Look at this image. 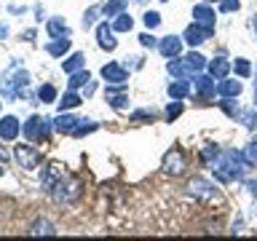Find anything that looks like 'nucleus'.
Masks as SVG:
<instances>
[{
    "instance_id": "1",
    "label": "nucleus",
    "mask_w": 257,
    "mask_h": 241,
    "mask_svg": "<svg viewBox=\"0 0 257 241\" xmlns=\"http://www.w3.org/2000/svg\"><path fill=\"white\" fill-rule=\"evenodd\" d=\"M212 169H214V177L220 182H233V180H244L249 164L244 161V153L222 150V153H217V158L212 161Z\"/></svg>"
},
{
    "instance_id": "2",
    "label": "nucleus",
    "mask_w": 257,
    "mask_h": 241,
    "mask_svg": "<svg viewBox=\"0 0 257 241\" xmlns=\"http://www.w3.org/2000/svg\"><path fill=\"white\" fill-rule=\"evenodd\" d=\"M51 196H54L56 204H72V201L80 196V180L75 174L64 172V177L51 188Z\"/></svg>"
},
{
    "instance_id": "3",
    "label": "nucleus",
    "mask_w": 257,
    "mask_h": 241,
    "mask_svg": "<svg viewBox=\"0 0 257 241\" xmlns=\"http://www.w3.org/2000/svg\"><path fill=\"white\" fill-rule=\"evenodd\" d=\"M51 129H54V120L32 115L27 124L22 126V132H24V137H27L30 142H40V140H48V132H51Z\"/></svg>"
},
{
    "instance_id": "4",
    "label": "nucleus",
    "mask_w": 257,
    "mask_h": 241,
    "mask_svg": "<svg viewBox=\"0 0 257 241\" xmlns=\"http://www.w3.org/2000/svg\"><path fill=\"white\" fill-rule=\"evenodd\" d=\"M164 172L166 174H172V177H180V174H185V169H188V156L180 150V148H172L164 156Z\"/></svg>"
},
{
    "instance_id": "5",
    "label": "nucleus",
    "mask_w": 257,
    "mask_h": 241,
    "mask_svg": "<svg viewBox=\"0 0 257 241\" xmlns=\"http://www.w3.org/2000/svg\"><path fill=\"white\" fill-rule=\"evenodd\" d=\"M16 158H19V164L24 169H38L40 161H43V156L35 148H30V145H16Z\"/></svg>"
},
{
    "instance_id": "6",
    "label": "nucleus",
    "mask_w": 257,
    "mask_h": 241,
    "mask_svg": "<svg viewBox=\"0 0 257 241\" xmlns=\"http://www.w3.org/2000/svg\"><path fill=\"white\" fill-rule=\"evenodd\" d=\"M188 190H190V196H196V198H214L217 196V188L209 180H204V177H193L188 182Z\"/></svg>"
},
{
    "instance_id": "7",
    "label": "nucleus",
    "mask_w": 257,
    "mask_h": 241,
    "mask_svg": "<svg viewBox=\"0 0 257 241\" xmlns=\"http://www.w3.org/2000/svg\"><path fill=\"white\" fill-rule=\"evenodd\" d=\"M102 78L107 80V83H126L128 80V72L123 64H118V62H107L102 67Z\"/></svg>"
},
{
    "instance_id": "8",
    "label": "nucleus",
    "mask_w": 257,
    "mask_h": 241,
    "mask_svg": "<svg viewBox=\"0 0 257 241\" xmlns=\"http://www.w3.org/2000/svg\"><path fill=\"white\" fill-rule=\"evenodd\" d=\"M112 30L107 22H102L99 27H96V43H99V48H104V51H115V46H118V40L112 38Z\"/></svg>"
},
{
    "instance_id": "9",
    "label": "nucleus",
    "mask_w": 257,
    "mask_h": 241,
    "mask_svg": "<svg viewBox=\"0 0 257 241\" xmlns=\"http://www.w3.org/2000/svg\"><path fill=\"white\" fill-rule=\"evenodd\" d=\"M212 32H214V30H206V27H201V24L193 22L190 27L185 30L182 38H185V43H190V46H201L206 38H212Z\"/></svg>"
},
{
    "instance_id": "10",
    "label": "nucleus",
    "mask_w": 257,
    "mask_h": 241,
    "mask_svg": "<svg viewBox=\"0 0 257 241\" xmlns=\"http://www.w3.org/2000/svg\"><path fill=\"white\" fill-rule=\"evenodd\" d=\"M193 22L201 24V27L206 30H214V8H209L206 3H201L193 8Z\"/></svg>"
},
{
    "instance_id": "11",
    "label": "nucleus",
    "mask_w": 257,
    "mask_h": 241,
    "mask_svg": "<svg viewBox=\"0 0 257 241\" xmlns=\"http://www.w3.org/2000/svg\"><path fill=\"white\" fill-rule=\"evenodd\" d=\"M158 51L166 56V59H174V56H180V51H182V38H177V35H169V38H164L158 43Z\"/></svg>"
},
{
    "instance_id": "12",
    "label": "nucleus",
    "mask_w": 257,
    "mask_h": 241,
    "mask_svg": "<svg viewBox=\"0 0 257 241\" xmlns=\"http://www.w3.org/2000/svg\"><path fill=\"white\" fill-rule=\"evenodd\" d=\"M78 124H80V120H78L75 115H70L67 110H64L62 115H56V118H54V132H59V134H72Z\"/></svg>"
},
{
    "instance_id": "13",
    "label": "nucleus",
    "mask_w": 257,
    "mask_h": 241,
    "mask_svg": "<svg viewBox=\"0 0 257 241\" xmlns=\"http://www.w3.org/2000/svg\"><path fill=\"white\" fill-rule=\"evenodd\" d=\"M214 80H217V78H212V75H198V72H196V78H193V86L198 88V94L204 96V99H209V96L217 94Z\"/></svg>"
},
{
    "instance_id": "14",
    "label": "nucleus",
    "mask_w": 257,
    "mask_h": 241,
    "mask_svg": "<svg viewBox=\"0 0 257 241\" xmlns=\"http://www.w3.org/2000/svg\"><path fill=\"white\" fill-rule=\"evenodd\" d=\"M19 137V120H16L14 115H6V118H0V140H6V142H11Z\"/></svg>"
},
{
    "instance_id": "15",
    "label": "nucleus",
    "mask_w": 257,
    "mask_h": 241,
    "mask_svg": "<svg viewBox=\"0 0 257 241\" xmlns=\"http://www.w3.org/2000/svg\"><path fill=\"white\" fill-rule=\"evenodd\" d=\"M62 177H64V169L59 164H51V166H46V174H43V180H40V185H43L46 190H51Z\"/></svg>"
},
{
    "instance_id": "16",
    "label": "nucleus",
    "mask_w": 257,
    "mask_h": 241,
    "mask_svg": "<svg viewBox=\"0 0 257 241\" xmlns=\"http://www.w3.org/2000/svg\"><path fill=\"white\" fill-rule=\"evenodd\" d=\"M241 91H244V86H241V80H228V78H222L220 83H217V94L220 96H238Z\"/></svg>"
},
{
    "instance_id": "17",
    "label": "nucleus",
    "mask_w": 257,
    "mask_h": 241,
    "mask_svg": "<svg viewBox=\"0 0 257 241\" xmlns=\"http://www.w3.org/2000/svg\"><path fill=\"white\" fill-rule=\"evenodd\" d=\"M209 67V75L212 78H217V80H222V78H228V72H230V64L222 59V56H217V59H212L206 64Z\"/></svg>"
},
{
    "instance_id": "18",
    "label": "nucleus",
    "mask_w": 257,
    "mask_h": 241,
    "mask_svg": "<svg viewBox=\"0 0 257 241\" xmlns=\"http://www.w3.org/2000/svg\"><path fill=\"white\" fill-rule=\"evenodd\" d=\"M188 94H190V83L185 78H174L172 83H169V96H172V99H185Z\"/></svg>"
},
{
    "instance_id": "19",
    "label": "nucleus",
    "mask_w": 257,
    "mask_h": 241,
    "mask_svg": "<svg viewBox=\"0 0 257 241\" xmlns=\"http://www.w3.org/2000/svg\"><path fill=\"white\" fill-rule=\"evenodd\" d=\"M46 32H48V38H70V27L64 24L62 19H48L46 24Z\"/></svg>"
},
{
    "instance_id": "20",
    "label": "nucleus",
    "mask_w": 257,
    "mask_h": 241,
    "mask_svg": "<svg viewBox=\"0 0 257 241\" xmlns=\"http://www.w3.org/2000/svg\"><path fill=\"white\" fill-rule=\"evenodd\" d=\"M185 67H188V72H193V75H196V72H201V70H204L206 67V59H204V56H201L198 51H190L188 56H185Z\"/></svg>"
},
{
    "instance_id": "21",
    "label": "nucleus",
    "mask_w": 257,
    "mask_h": 241,
    "mask_svg": "<svg viewBox=\"0 0 257 241\" xmlns=\"http://www.w3.org/2000/svg\"><path fill=\"white\" fill-rule=\"evenodd\" d=\"M27 233H30V236H54L56 228H54V225L48 222V220H35V222L30 225Z\"/></svg>"
},
{
    "instance_id": "22",
    "label": "nucleus",
    "mask_w": 257,
    "mask_h": 241,
    "mask_svg": "<svg viewBox=\"0 0 257 241\" xmlns=\"http://www.w3.org/2000/svg\"><path fill=\"white\" fill-rule=\"evenodd\" d=\"M83 64H86V56L83 54H72L67 62L62 64V70L67 72V75H72V72H78V70H83Z\"/></svg>"
},
{
    "instance_id": "23",
    "label": "nucleus",
    "mask_w": 257,
    "mask_h": 241,
    "mask_svg": "<svg viewBox=\"0 0 257 241\" xmlns=\"http://www.w3.org/2000/svg\"><path fill=\"white\" fill-rule=\"evenodd\" d=\"M126 8H128L126 0H107V6H102V11H104V16H120Z\"/></svg>"
},
{
    "instance_id": "24",
    "label": "nucleus",
    "mask_w": 257,
    "mask_h": 241,
    "mask_svg": "<svg viewBox=\"0 0 257 241\" xmlns=\"http://www.w3.org/2000/svg\"><path fill=\"white\" fill-rule=\"evenodd\" d=\"M88 80H91V75H88L86 70H78V72H72V75H70V83H67V88H72V91H78L80 86H88Z\"/></svg>"
},
{
    "instance_id": "25",
    "label": "nucleus",
    "mask_w": 257,
    "mask_h": 241,
    "mask_svg": "<svg viewBox=\"0 0 257 241\" xmlns=\"http://www.w3.org/2000/svg\"><path fill=\"white\" fill-rule=\"evenodd\" d=\"M236 118H238L246 129L257 132V110H238V112H236Z\"/></svg>"
},
{
    "instance_id": "26",
    "label": "nucleus",
    "mask_w": 257,
    "mask_h": 241,
    "mask_svg": "<svg viewBox=\"0 0 257 241\" xmlns=\"http://www.w3.org/2000/svg\"><path fill=\"white\" fill-rule=\"evenodd\" d=\"M166 70H169V75H172V78H185V75H188V67H185V62H180L177 56L166 62Z\"/></svg>"
},
{
    "instance_id": "27",
    "label": "nucleus",
    "mask_w": 257,
    "mask_h": 241,
    "mask_svg": "<svg viewBox=\"0 0 257 241\" xmlns=\"http://www.w3.org/2000/svg\"><path fill=\"white\" fill-rule=\"evenodd\" d=\"M80 102H83V99H80V94H75V91L70 88V91L62 96V102H59V110H62V112H64V110H72V107H78Z\"/></svg>"
},
{
    "instance_id": "28",
    "label": "nucleus",
    "mask_w": 257,
    "mask_h": 241,
    "mask_svg": "<svg viewBox=\"0 0 257 241\" xmlns=\"http://www.w3.org/2000/svg\"><path fill=\"white\" fill-rule=\"evenodd\" d=\"M64 51H70V38H56L54 43H48V54L64 56Z\"/></svg>"
},
{
    "instance_id": "29",
    "label": "nucleus",
    "mask_w": 257,
    "mask_h": 241,
    "mask_svg": "<svg viewBox=\"0 0 257 241\" xmlns=\"http://www.w3.org/2000/svg\"><path fill=\"white\" fill-rule=\"evenodd\" d=\"M132 27H134V19L126 11L120 14V16H115V22H112V30H115V32H128Z\"/></svg>"
},
{
    "instance_id": "30",
    "label": "nucleus",
    "mask_w": 257,
    "mask_h": 241,
    "mask_svg": "<svg viewBox=\"0 0 257 241\" xmlns=\"http://www.w3.org/2000/svg\"><path fill=\"white\" fill-rule=\"evenodd\" d=\"M233 72H236L238 78H249L252 75V64H249V59H236V64H233Z\"/></svg>"
},
{
    "instance_id": "31",
    "label": "nucleus",
    "mask_w": 257,
    "mask_h": 241,
    "mask_svg": "<svg viewBox=\"0 0 257 241\" xmlns=\"http://www.w3.org/2000/svg\"><path fill=\"white\" fill-rule=\"evenodd\" d=\"M96 126L94 120H80V126H75V132H72V137H86V134H91V132H96Z\"/></svg>"
},
{
    "instance_id": "32",
    "label": "nucleus",
    "mask_w": 257,
    "mask_h": 241,
    "mask_svg": "<svg viewBox=\"0 0 257 241\" xmlns=\"http://www.w3.org/2000/svg\"><path fill=\"white\" fill-rule=\"evenodd\" d=\"M99 14H104L102 6H91V8H88V11L83 14V27H91V24L99 19Z\"/></svg>"
},
{
    "instance_id": "33",
    "label": "nucleus",
    "mask_w": 257,
    "mask_h": 241,
    "mask_svg": "<svg viewBox=\"0 0 257 241\" xmlns=\"http://www.w3.org/2000/svg\"><path fill=\"white\" fill-rule=\"evenodd\" d=\"M241 153H244V161L249 166H257V142H249Z\"/></svg>"
},
{
    "instance_id": "34",
    "label": "nucleus",
    "mask_w": 257,
    "mask_h": 241,
    "mask_svg": "<svg viewBox=\"0 0 257 241\" xmlns=\"http://www.w3.org/2000/svg\"><path fill=\"white\" fill-rule=\"evenodd\" d=\"M142 22H145V27H148V30H156L158 24H161V14L158 11H148V14L142 16Z\"/></svg>"
},
{
    "instance_id": "35",
    "label": "nucleus",
    "mask_w": 257,
    "mask_h": 241,
    "mask_svg": "<svg viewBox=\"0 0 257 241\" xmlns=\"http://www.w3.org/2000/svg\"><path fill=\"white\" fill-rule=\"evenodd\" d=\"M38 96H40V102H54V99H56V88L46 83V86H40Z\"/></svg>"
},
{
    "instance_id": "36",
    "label": "nucleus",
    "mask_w": 257,
    "mask_h": 241,
    "mask_svg": "<svg viewBox=\"0 0 257 241\" xmlns=\"http://www.w3.org/2000/svg\"><path fill=\"white\" fill-rule=\"evenodd\" d=\"M180 115H182V102H180V99H174V102L166 107V118H169V120H174V118H180Z\"/></svg>"
},
{
    "instance_id": "37",
    "label": "nucleus",
    "mask_w": 257,
    "mask_h": 241,
    "mask_svg": "<svg viewBox=\"0 0 257 241\" xmlns=\"http://www.w3.org/2000/svg\"><path fill=\"white\" fill-rule=\"evenodd\" d=\"M217 153H220V150H217L214 145H206V148L201 150V161H204V164H209L212 158H217Z\"/></svg>"
},
{
    "instance_id": "38",
    "label": "nucleus",
    "mask_w": 257,
    "mask_h": 241,
    "mask_svg": "<svg viewBox=\"0 0 257 241\" xmlns=\"http://www.w3.org/2000/svg\"><path fill=\"white\" fill-rule=\"evenodd\" d=\"M241 8V0H220V11H238Z\"/></svg>"
},
{
    "instance_id": "39",
    "label": "nucleus",
    "mask_w": 257,
    "mask_h": 241,
    "mask_svg": "<svg viewBox=\"0 0 257 241\" xmlns=\"http://www.w3.org/2000/svg\"><path fill=\"white\" fill-rule=\"evenodd\" d=\"M140 43H142L145 48H156V46H158V40L153 38L150 32H142V35H140Z\"/></svg>"
},
{
    "instance_id": "40",
    "label": "nucleus",
    "mask_w": 257,
    "mask_h": 241,
    "mask_svg": "<svg viewBox=\"0 0 257 241\" xmlns=\"http://www.w3.org/2000/svg\"><path fill=\"white\" fill-rule=\"evenodd\" d=\"M156 118V112H148V110H137L132 112V120H153Z\"/></svg>"
},
{
    "instance_id": "41",
    "label": "nucleus",
    "mask_w": 257,
    "mask_h": 241,
    "mask_svg": "<svg viewBox=\"0 0 257 241\" xmlns=\"http://www.w3.org/2000/svg\"><path fill=\"white\" fill-rule=\"evenodd\" d=\"M8 35V27H6V24H0V40H3Z\"/></svg>"
},
{
    "instance_id": "42",
    "label": "nucleus",
    "mask_w": 257,
    "mask_h": 241,
    "mask_svg": "<svg viewBox=\"0 0 257 241\" xmlns=\"http://www.w3.org/2000/svg\"><path fill=\"white\" fill-rule=\"evenodd\" d=\"M252 24H254V30H257V16H254V19H252Z\"/></svg>"
},
{
    "instance_id": "43",
    "label": "nucleus",
    "mask_w": 257,
    "mask_h": 241,
    "mask_svg": "<svg viewBox=\"0 0 257 241\" xmlns=\"http://www.w3.org/2000/svg\"><path fill=\"white\" fill-rule=\"evenodd\" d=\"M0 174H3V166H0Z\"/></svg>"
},
{
    "instance_id": "44",
    "label": "nucleus",
    "mask_w": 257,
    "mask_h": 241,
    "mask_svg": "<svg viewBox=\"0 0 257 241\" xmlns=\"http://www.w3.org/2000/svg\"><path fill=\"white\" fill-rule=\"evenodd\" d=\"M204 3H212V0H204Z\"/></svg>"
},
{
    "instance_id": "45",
    "label": "nucleus",
    "mask_w": 257,
    "mask_h": 241,
    "mask_svg": "<svg viewBox=\"0 0 257 241\" xmlns=\"http://www.w3.org/2000/svg\"><path fill=\"white\" fill-rule=\"evenodd\" d=\"M164 3H169V0H164Z\"/></svg>"
},
{
    "instance_id": "46",
    "label": "nucleus",
    "mask_w": 257,
    "mask_h": 241,
    "mask_svg": "<svg viewBox=\"0 0 257 241\" xmlns=\"http://www.w3.org/2000/svg\"><path fill=\"white\" fill-rule=\"evenodd\" d=\"M254 88H257V86H254Z\"/></svg>"
}]
</instances>
